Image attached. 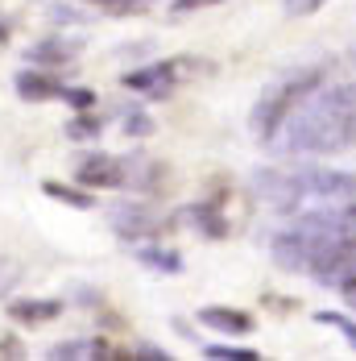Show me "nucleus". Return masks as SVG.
<instances>
[{
    "label": "nucleus",
    "instance_id": "obj_18",
    "mask_svg": "<svg viewBox=\"0 0 356 361\" xmlns=\"http://www.w3.org/2000/svg\"><path fill=\"white\" fill-rule=\"evenodd\" d=\"M63 100H71L75 109H87V104H91V96H87L83 87H75V92H67V87H63Z\"/></svg>",
    "mask_w": 356,
    "mask_h": 361
},
{
    "label": "nucleus",
    "instance_id": "obj_21",
    "mask_svg": "<svg viewBox=\"0 0 356 361\" xmlns=\"http://www.w3.org/2000/svg\"><path fill=\"white\" fill-rule=\"evenodd\" d=\"M203 4H215V0H174V13H191V8H203Z\"/></svg>",
    "mask_w": 356,
    "mask_h": 361
},
{
    "label": "nucleus",
    "instance_id": "obj_13",
    "mask_svg": "<svg viewBox=\"0 0 356 361\" xmlns=\"http://www.w3.org/2000/svg\"><path fill=\"white\" fill-rule=\"evenodd\" d=\"M141 262L145 266H153V270H166V274H174L178 270V257L174 253H162V250H141Z\"/></svg>",
    "mask_w": 356,
    "mask_h": 361
},
{
    "label": "nucleus",
    "instance_id": "obj_6",
    "mask_svg": "<svg viewBox=\"0 0 356 361\" xmlns=\"http://www.w3.org/2000/svg\"><path fill=\"white\" fill-rule=\"evenodd\" d=\"M199 320L208 328H220V332H232V336H245L253 332V316L249 312H236V307H203Z\"/></svg>",
    "mask_w": 356,
    "mask_h": 361
},
{
    "label": "nucleus",
    "instance_id": "obj_4",
    "mask_svg": "<svg viewBox=\"0 0 356 361\" xmlns=\"http://www.w3.org/2000/svg\"><path fill=\"white\" fill-rule=\"evenodd\" d=\"M174 63H153V67H145V71H133L125 75V87H133V92H145V96H170V87H174Z\"/></svg>",
    "mask_w": 356,
    "mask_h": 361
},
{
    "label": "nucleus",
    "instance_id": "obj_5",
    "mask_svg": "<svg viewBox=\"0 0 356 361\" xmlns=\"http://www.w3.org/2000/svg\"><path fill=\"white\" fill-rule=\"evenodd\" d=\"M120 179H125V171H120V162L108 158V154H91V158L79 162V183H83V187H116Z\"/></svg>",
    "mask_w": 356,
    "mask_h": 361
},
{
    "label": "nucleus",
    "instance_id": "obj_19",
    "mask_svg": "<svg viewBox=\"0 0 356 361\" xmlns=\"http://www.w3.org/2000/svg\"><path fill=\"white\" fill-rule=\"evenodd\" d=\"M340 295L348 299V307L356 312V279H344V283H340Z\"/></svg>",
    "mask_w": 356,
    "mask_h": 361
},
{
    "label": "nucleus",
    "instance_id": "obj_14",
    "mask_svg": "<svg viewBox=\"0 0 356 361\" xmlns=\"http://www.w3.org/2000/svg\"><path fill=\"white\" fill-rule=\"evenodd\" d=\"M208 357L212 361H257V353L253 349H232V345H212Z\"/></svg>",
    "mask_w": 356,
    "mask_h": 361
},
{
    "label": "nucleus",
    "instance_id": "obj_15",
    "mask_svg": "<svg viewBox=\"0 0 356 361\" xmlns=\"http://www.w3.org/2000/svg\"><path fill=\"white\" fill-rule=\"evenodd\" d=\"M46 191H50L54 200H67V204H75V208H91V200H87V195H75V191L58 187V183H46Z\"/></svg>",
    "mask_w": 356,
    "mask_h": 361
},
{
    "label": "nucleus",
    "instance_id": "obj_1",
    "mask_svg": "<svg viewBox=\"0 0 356 361\" xmlns=\"http://www.w3.org/2000/svg\"><path fill=\"white\" fill-rule=\"evenodd\" d=\"M274 145L286 158H319L356 145V83L307 92L274 133Z\"/></svg>",
    "mask_w": 356,
    "mask_h": 361
},
{
    "label": "nucleus",
    "instance_id": "obj_12",
    "mask_svg": "<svg viewBox=\"0 0 356 361\" xmlns=\"http://www.w3.org/2000/svg\"><path fill=\"white\" fill-rule=\"evenodd\" d=\"M67 54H71V50H67L63 42H42V46L30 50V59H42V63H63Z\"/></svg>",
    "mask_w": 356,
    "mask_h": 361
},
{
    "label": "nucleus",
    "instance_id": "obj_16",
    "mask_svg": "<svg viewBox=\"0 0 356 361\" xmlns=\"http://www.w3.org/2000/svg\"><path fill=\"white\" fill-rule=\"evenodd\" d=\"M323 4H327V0H286V13H290V17H307V13H315Z\"/></svg>",
    "mask_w": 356,
    "mask_h": 361
},
{
    "label": "nucleus",
    "instance_id": "obj_7",
    "mask_svg": "<svg viewBox=\"0 0 356 361\" xmlns=\"http://www.w3.org/2000/svg\"><path fill=\"white\" fill-rule=\"evenodd\" d=\"M17 92H21V100H54V96H63V87L42 71H21L17 75Z\"/></svg>",
    "mask_w": 356,
    "mask_h": 361
},
{
    "label": "nucleus",
    "instance_id": "obj_9",
    "mask_svg": "<svg viewBox=\"0 0 356 361\" xmlns=\"http://www.w3.org/2000/svg\"><path fill=\"white\" fill-rule=\"evenodd\" d=\"M315 320H319V324H327V328H336V332H340V336H344V341L356 349V324L348 320V316H340V312H319Z\"/></svg>",
    "mask_w": 356,
    "mask_h": 361
},
{
    "label": "nucleus",
    "instance_id": "obj_10",
    "mask_svg": "<svg viewBox=\"0 0 356 361\" xmlns=\"http://www.w3.org/2000/svg\"><path fill=\"white\" fill-rule=\"evenodd\" d=\"M83 353H104L100 341H67V345H54L50 357H83Z\"/></svg>",
    "mask_w": 356,
    "mask_h": 361
},
{
    "label": "nucleus",
    "instance_id": "obj_3",
    "mask_svg": "<svg viewBox=\"0 0 356 361\" xmlns=\"http://www.w3.org/2000/svg\"><path fill=\"white\" fill-rule=\"evenodd\" d=\"M315 87H319V71L290 75L286 83L269 87V92L261 96V104L253 109V133H257L261 142H274V133L282 129V121L290 116V109H294L307 92H315Z\"/></svg>",
    "mask_w": 356,
    "mask_h": 361
},
{
    "label": "nucleus",
    "instance_id": "obj_2",
    "mask_svg": "<svg viewBox=\"0 0 356 361\" xmlns=\"http://www.w3.org/2000/svg\"><path fill=\"white\" fill-rule=\"evenodd\" d=\"M257 195L278 212H303L315 204H336L356 195V175L327 171V166H298V171H257L253 175Z\"/></svg>",
    "mask_w": 356,
    "mask_h": 361
},
{
    "label": "nucleus",
    "instance_id": "obj_17",
    "mask_svg": "<svg viewBox=\"0 0 356 361\" xmlns=\"http://www.w3.org/2000/svg\"><path fill=\"white\" fill-rule=\"evenodd\" d=\"M67 133H71V137H96V133H100V125H96V121H83V116H79V121H75Z\"/></svg>",
    "mask_w": 356,
    "mask_h": 361
},
{
    "label": "nucleus",
    "instance_id": "obj_11",
    "mask_svg": "<svg viewBox=\"0 0 356 361\" xmlns=\"http://www.w3.org/2000/svg\"><path fill=\"white\" fill-rule=\"evenodd\" d=\"M87 4L100 8V13H112V17H129V13L141 8V0H87Z\"/></svg>",
    "mask_w": 356,
    "mask_h": 361
},
{
    "label": "nucleus",
    "instance_id": "obj_8",
    "mask_svg": "<svg viewBox=\"0 0 356 361\" xmlns=\"http://www.w3.org/2000/svg\"><path fill=\"white\" fill-rule=\"evenodd\" d=\"M58 312H63V303H54V299H17V303H8V316L13 320H30V324L54 320Z\"/></svg>",
    "mask_w": 356,
    "mask_h": 361
},
{
    "label": "nucleus",
    "instance_id": "obj_20",
    "mask_svg": "<svg viewBox=\"0 0 356 361\" xmlns=\"http://www.w3.org/2000/svg\"><path fill=\"white\" fill-rule=\"evenodd\" d=\"M129 133H149V121H145L141 112H133V116H129Z\"/></svg>",
    "mask_w": 356,
    "mask_h": 361
}]
</instances>
